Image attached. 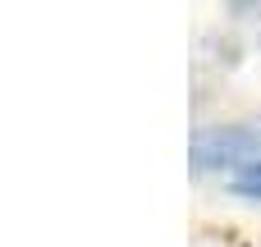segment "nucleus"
<instances>
[{
	"label": "nucleus",
	"instance_id": "obj_1",
	"mask_svg": "<svg viewBox=\"0 0 261 247\" xmlns=\"http://www.w3.org/2000/svg\"><path fill=\"white\" fill-rule=\"evenodd\" d=\"M188 165L197 174H248L261 165V124H206L188 138Z\"/></svg>",
	"mask_w": 261,
	"mask_h": 247
}]
</instances>
